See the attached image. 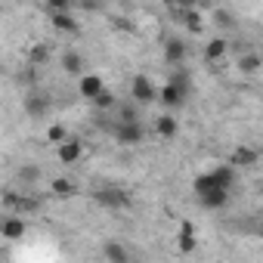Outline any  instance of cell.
<instances>
[{
  "label": "cell",
  "mask_w": 263,
  "mask_h": 263,
  "mask_svg": "<svg viewBox=\"0 0 263 263\" xmlns=\"http://www.w3.org/2000/svg\"><path fill=\"white\" fill-rule=\"evenodd\" d=\"M211 177H214V183H217L220 189H232V186H235V167H232V164H220V167H214Z\"/></svg>",
  "instance_id": "cell-16"
},
{
  "label": "cell",
  "mask_w": 263,
  "mask_h": 263,
  "mask_svg": "<svg viewBox=\"0 0 263 263\" xmlns=\"http://www.w3.org/2000/svg\"><path fill=\"white\" fill-rule=\"evenodd\" d=\"M62 68L68 71V74H81L84 71V59H81V53H62Z\"/></svg>",
  "instance_id": "cell-24"
},
{
  "label": "cell",
  "mask_w": 263,
  "mask_h": 263,
  "mask_svg": "<svg viewBox=\"0 0 263 263\" xmlns=\"http://www.w3.org/2000/svg\"><path fill=\"white\" fill-rule=\"evenodd\" d=\"M56 155H59V161H62V164H74V161L84 155V146H81V140H71V137H65V140L59 143Z\"/></svg>",
  "instance_id": "cell-7"
},
{
  "label": "cell",
  "mask_w": 263,
  "mask_h": 263,
  "mask_svg": "<svg viewBox=\"0 0 263 263\" xmlns=\"http://www.w3.org/2000/svg\"><path fill=\"white\" fill-rule=\"evenodd\" d=\"M93 198H96L99 208H108V211H121V208L130 204V195L124 189H118V186H102V189L93 192Z\"/></svg>",
  "instance_id": "cell-2"
},
{
  "label": "cell",
  "mask_w": 263,
  "mask_h": 263,
  "mask_svg": "<svg viewBox=\"0 0 263 263\" xmlns=\"http://www.w3.org/2000/svg\"><path fill=\"white\" fill-rule=\"evenodd\" d=\"M180 10H189V7H198V0H177Z\"/></svg>",
  "instance_id": "cell-31"
},
{
  "label": "cell",
  "mask_w": 263,
  "mask_h": 263,
  "mask_svg": "<svg viewBox=\"0 0 263 263\" xmlns=\"http://www.w3.org/2000/svg\"><path fill=\"white\" fill-rule=\"evenodd\" d=\"M155 96H158V87L146 78V74H137L134 81H130V99L134 102H155Z\"/></svg>",
  "instance_id": "cell-3"
},
{
  "label": "cell",
  "mask_w": 263,
  "mask_h": 263,
  "mask_svg": "<svg viewBox=\"0 0 263 263\" xmlns=\"http://www.w3.org/2000/svg\"><path fill=\"white\" fill-rule=\"evenodd\" d=\"M50 189H53V195H56V198H71V195H74V183H71V180H62V177H59V180H53V186H50Z\"/></svg>",
  "instance_id": "cell-25"
},
{
  "label": "cell",
  "mask_w": 263,
  "mask_h": 263,
  "mask_svg": "<svg viewBox=\"0 0 263 263\" xmlns=\"http://www.w3.org/2000/svg\"><path fill=\"white\" fill-rule=\"evenodd\" d=\"M47 111H50V96L41 93V90H31L25 96V115L28 118H44Z\"/></svg>",
  "instance_id": "cell-4"
},
{
  "label": "cell",
  "mask_w": 263,
  "mask_h": 263,
  "mask_svg": "<svg viewBox=\"0 0 263 263\" xmlns=\"http://www.w3.org/2000/svg\"><path fill=\"white\" fill-rule=\"evenodd\" d=\"M177 248H180L183 254L195 251V226H192L189 220H183V223H180V232H177Z\"/></svg>",
  "instance_id": "cell-13"
},
{
  "label": "cell",
  "mask_w": 263,
  "mask_h": 263,
  "mask_svg": "<svg viewBox=\"0 0 263 263\" xmlns=\"http://www.w3.org/2000/svg\"><path fill=\"white\" fill-rule=\"evenodd\" d=\"M81 7H87V10H99V0H81Z\"/></svg>",
  "instance_id": "cell-32"
},
{
  "label": "cell",
  "mask_w": 263,
  "mask_h": 263,
  "mask_svg": "<svg viewBox=\"0 0 263 263\" xmlns=\"http://www.w3.org/2000/svg\"><path fill=\"white\" fill-rule=\"evenodd\" d=\"M146 140V130L140 121H118L115 124V143L121 146H140Z\"/></svg>",
  "instance_id": "cell-1"
},
{
  "label": "cell",
  "mask_w": 263,
  "mask_h": 263,
  "mask_svg": "<svg viewBox=\"0 0 263 263\" xmlns=\"http://www.w3.org/2000/svg\"><path fill=\"white\" fill-rule=\"evenodd\" d=\"M257 149H251V146H238L235 152H232V158H229V164L232 167H254L257 164Z\"/></svg>",
  "instance_id": "cell-12"
},
{
  "label": "cell",
  "mask_w": 263,
  "mask_h": 263,
  "mask_svg": "<svg viewBox=\"0 0 263 263\" xmlns=\"http://www.w3.org/2000/svg\"><path fill=\"white\" fill-rule=\"evenodd\" d=\"M171 84H174V87H180V90L189 96V93H192V74H189V68L177 65V68H174V74H171Z\"/></svg>",
  "instance_id": "cell-19"
},
{
  "label": "cell",
  "mask_w": 263,
  "mask_h": 263,
  "mask_svg": "<svg viewBox=\"0 0 263 263\" xmlns=\"http://www.w3.org/2000/svg\"><path fill=\"white\" fill-rule=\"evenodd\" d=\"M16 180L25 183V186H34V183H41V167L37 164H22L16 171Z\"/></svg>",
  "instance_id": "cell-22"
},
{
  "label": "cell",
  "mask_w": 263,
  "mask_h": 263,
  "mask_svg": "<svg viewBox=\"0 0 263 263\" xmlns=\"http://www.w3.org/2000/svg\"><path fill=\"white\" fill-rule=\"evenodd\" d=\"M195 198H198L201 208L220 211V208H226V201H229V189H211V192H201V195H195Z\"/></svg>",
  "instance_id": "cell-9"
},
{
  "label": "cell",
  "mask_w": 263,
  "mask_h": 263,
  "mask_svg": "<svg viewBox=\"0 0 263 263\" xmlns=\"http://www.w3.org/2000/svg\"><path fill=\"white\" fill-rule=\"evenodd\" d=\"M4 204H7L13 214H22V211H34V208H37L31 198L19 195V192H13V189H7V192H4Z\"/></svg>",
  "instance_id": "cell-11"
},
{
  "label": "cell",
  "mask_w": 263,
  "mask_h": 263,
  "mask_svg": "<svg viewBox=\"0 0 263 263\" xmlns=\"http://www.w3.org/2000/svg\"><path fill=\"white\" fill-rule=\"evenodd\" d=\"M164 62H167V65H183V62H186V41L167 37V41H164Z\"/></svg>",
  "instance_id": "cell-6"
},
{
  "label": "cell",
  "mask_w": 263,
  "mask_h": 263,
  "mask_svg": "<svg viewBox=\"0 0 263 263\" xmlns=\"http://www.w3.org/2000/svg\"><path fill=\"white\" fill-rule=\"evenodd\" d=\"M118 121H137V108H134V105H124V108H121V118H118Z\"/></svg>",
  "instance_id": "cell-30"
},
{
  "label": "cell",
  "mask_w": 263,
  "mask_h": 263,
  "mask_svg": "<svg viewBox=\"0 0 263 263\" xmlns=\"http://www.w3.org/2000/svg\"><path fill=\"white\" fill-rule=\"evenodd\" d=\"M65 137H68V134H65V127H62V124H53V127L47 130V140H50V143H56V146H59Z\"/></svg>",
  "instance_id": "cell-27"
},
{
  "label": "cell",
  "mask_w": 263,
  "mask_h": 263,
  "mask_svg": "<svg viewBox=\"0 0 263 263\" xmlns=\"http://www.w3.org/2000/svg\"><path fill=\"white\" fill-rule=\"evenodd\" d=\"M177 130H180V127H177V118H174V115H158V118H155V134H158L161 140H174Z\"/></svg>",
  "instance_id": "cell-14"
},
{
  "label": "cell",
  "mask_w": 263,
  "mask_h": 263,
  "mask_svg": "<svg viewBox=\"0 0 263 263\" xmlns=\"http://www.w3.org/2000/svg\"><path fill=\"white\" fill-rule=\"evenodd\" d=\"M155 99H158V102H161L164 108H180V105H183V102H186L189 96H186V93H183L180 87H174V84L167 81V84H164V87L158 90V96H155Z\"/></svg>",
  "instance_id": "cell-5"
},
{
  "label": "cell",
  "mask_w": 263,
  "mask_h": 263,
  "mask_svg": "<svg viewBox=\"0 0 263 263\" xmlns=\"http://www.w3.org/2000/svg\"><path fill=\"white\" fill-rule=\"evenodd\" d=\"M102 87H105V81H102L99 74H84V78H81V84H78V93H81L84 99H93Z\"/></svg>",
  "instance_id": "cell-15"
},
{
  "label": "cell",
  "mask_w": 263,
  "mask_h": 263,
  "mask_svg": "<svg viewBox=\"0 0 263 263\" xmlns=\"http://www.w3.org/2000/svg\"><path fill=\"white\" fill-rule=\"evenodd\" d=\"M50 59V50L44 47V44H37V47H31V53H28V62L31 65H44Z\"/></svg>",
  "instance_id": "cell-26"
},
{
  "label": "cell",
  "mask_w": 263,
  "mask_h": 263,
  "mask_svg": "<svg viewBox=\"0 0 263 263\" xmlns=\"http://www.w3.org/2000/svg\"><path fill=\"white\" fill-rule=\"evenodd\" d=\"M102 254H105V260H115V263H127V260H130L127 248L118 245V241H105V245H102Z\"/></svg>",
  "instance_id": "cell-20"
},
{
  "label": "cell",
  "mask_w": 263,
  "mask_h": 263,
  "mask_svg": "<svg viewBox=\"0 0 263 263\" xmlns=\"http://www.w3.org/2000/svg\"><path fill=\"white\" fill-rule=\"evenodd\" d=\"M180 22L192 31V34H201L204 31V22H201V13L195 10V7H189V10H180Z\"/></svg>",
  "instance_id": "cell-17"
},
{
  "label": "cell",
  "mask_w": 263,
  "mask_h": 263,
  "mask_svg": "<svg viewBox=\"0 0 263 263\" xmlns=\"http://www.w3.org/2000/svg\"><path fill=\"white\" fill-rule=\"evenodd\" d=\"M50 22H53V28H56L59 34H78V31H81V25H78V19L71 16V10H65V13H50Z\"/></svg>",
  "instance_id": "cell-8"
},
{
  "label": "cell",
  "mask_w": 263,
  "mask_h": 263,
  "mask_svg": "<svg viewBox=\"0 0 263 263\" xmlns=\"http://www.w3.org/2000/svg\"><path fill=\"white\" fill-rule=\"evenodd\" d=\"M90 102H93V105H96V111H102V115L118 108V99H115V93H111V90H105V87H102V90H99V93H96Z\"/></svg>",
  "instance_id": "cell-18"
},
{
  "label": "cell",
  "mask_w": 263,
  "mask_h": 263,
  "mask_svg": "<svg viewBox=\"0 0 263 263\" xmlns=\"http://www.w3.org/2000/svg\"><path fill=\"white\" fill-rule=\"evenodd\" d=\"M223 56H226V41H223V37H214V41L204 44V59H208V62H217V59H223Z\"/></svg>",
  "instance_id": "cell-21"
},
{
  "label": "cell",
  "mask_w": 263,
  "mask_h": 263,
  "mask_svg": "<svg viewBox=\"0 0 263 263\" xmlns=\"http://www.w3.org/2000/svg\"><path fill=\"white\" fill-rule=\"evenodd\" d=\"M0 235H4V238H22L25 235V220L19 214L4 217V220H0Z\"/></svg>",
  "instance_id": "cell-10"
},
{
  "label": "cell",
  "mask_w": 263,
  "mask_h": 263,
  "mask_svg": "<svg viewBox=\"0 0 263 263\" xmlns=\"http://www.w3.org/2000/svg\"><path fill=\"white\" fill-rule=\"evenodd\" d=\"M260 65H263V62H260L257 53H245V56H238V71H241V74H257Z\"/></svg>",
  "instance_id": "cell-23"
},
{
  "label": "cell",
  "mask_w": 263,
  "mask_h": 263,
  "mask_svg": "<svg viewBox=\"0 0 263 263\" xmlns=\"http://www.w3.org/2000/svg\"><path fill=\"white\" fill-rule=\"evenodd\" d=\"M214 22H217V25H223V28H232V25H235L232 13H226V10H214Z\"/></svg>",
  "instance_id": "cell-29"
},
{
  "label": "cell",
  "mask_w": 263,
  "mask_h": 263,
  "mask_svg": "<svg viewBox=\"0 0 263 263\" xmlns=\"http://www.w3.org/2000/svg\"><path fill=\"white\" fill-rule=\"evenodd\" d=\"M44 4H47L50 13H65V10H71L74 0H44Z\"/></svg>",
  "instance_id": "cell-28"
}]
</instances>
